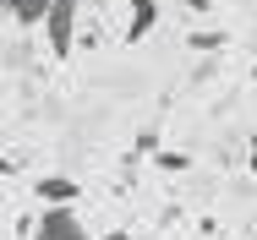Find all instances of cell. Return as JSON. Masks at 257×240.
I'll return each instance as SVG.
<instances>
[{
	"label": "cell",
	"instance_id": "6da1fadb",
	"mask_svg": "<svg viewBox=\"0 0 257 240\" xmlns=\"http://www.w3.org/2000/svg\"><path fill=\"white\" fill-rule=\"evenodd\" d=\"M33 240H93V235H88V224L77 218V202H60V207H44V213H39Z\"/></svg>",
	"mask_w": 257,
	"mask_h": 240
},
{
	"label": "cell",
	"instance_id": "7a4b0ae2",
	"mask_svg": "<svg viewBox=\"0 0 257 240\" xmlns=\"http://www.w3.org/2000/svg\"><path fill=\"white\" fill-rule=\"evenodd\" d=\"M77 6L82 0H55L50 17H44V44H50V55H71V44H77Z\"/></svg>",
	"mask_w": 257,
	"mask_h": 240
},
{
	"label": "cell",
	"instance_id": "3957f363",
	"mask_svg": "<svg viewBox=\"0 0 257 240\" xmlns=\"http://www.w3.org/2000/svg\"><path fill=\"white\" fill-rule=\"evenodd\" d=\"M28 191L39 196L44 207H60V202H77V196H82V186H77L71 175H39V180H33Z\"/></svg>",
	"mask_w": 257,
	"mask_h": 240
},
{
	"label": "cell",
	"instance_id": "277c9868",
	"mask_svg": "<svg viewBox=\"0 0 257 240\" xmlns=\"http://www.w3.org/2000/svg\"><path fill=\"white\" fill-rule=\"evenodd\" d=\"M159 17H164L159 0H132V6H126V44H143V39L159 28Z\"/></svg>",
	"mask_w": 257,
	"mask_h": 240
},
{
	"label": "cell",
	"instance_id": "5b68a950",
	"mask_svg": "<svg viewBox=\"0 0 257 240\" xmlns=\"http://www.w3.org/2000/svg\"><path fill=\"white\" fill-rule=\"evenodd\" d=\"M50 6L55 0H6V17H11V28H44Z\"/></svg>",
	"mask_w": 257,
	"mask_h": 240
},
{
	"label": "cell",
	"instance_id": "8992f818",
	"mask_svg": "<svg viewBox=\"0 0 257 240\" xmlns=\"http://www.w3.org/2000/svg\"><path fill=\"white\" fill-rule=\"evenodd\" d=\"M99 240H132V235H126V229H109V235H99Z\"/></svg>",
	"mask_w": 257,
	"mask_h": 240
},
{
	"label": "cell",
	"instance_id": "52a82bcc",
	"mask_svg": "<svg viewBox=\"0 0 257 240\" xmlns=\"http://www.w3.org/2000/svg\"><path fill=\"white\" fill-rule=\"evenodd\" d=\"M252 82H257V60H252Z\"/></svg>",
	"mask_w": 257,
	"mask_h": 240
}]
</instances>
